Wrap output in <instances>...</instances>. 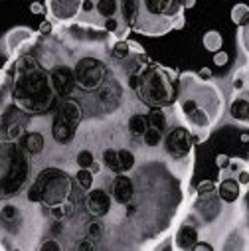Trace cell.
<instances>
[{"label": "cell", "instance_id": "6da1fadb", "mask_svg": "<svg viewBox=\"0 0 249 251\" xmlns=\"http://www.w3.org/2000/svg\"><path fill=\"white\" fill-rule=\"evenodd\" d=\"M55 91L51 87L50 70L40 59L26 51L18 57H10L0 72V119L8 105H14L26 115H44L51 109Z\"/></svg>", "mask_w": 249, "mask_h": 251}, {"label": "cell", "instance_id": "7a4b0ae2", "mask_svg": "<svg viewBox=\"0 0 249 251\" xmlns=\"http://www.w3.org/2000/svg\"><path fill=\"white\" fill-rule=\"evenodd\" d=\"M176 109L184 125L194 135V143L208 141L214 125L222 119L225 99L222 89L212 79H202L194 72L178 74Z\"/></svg>", "mask_w": 249, "mask_h": 251}, {"label": "cell", "instance_id": "3957f363", "mask_svg": "<svg viewBox=\"0 0 249 251\" xmlns=\"http://www.w3.org/2000/svg\"><path fill=\"white\" fill-rule=\"evenodd\" d=\"M137 14V0H81V8L75 24L79 28L103 32L117 40H127L133 32Z\"/></svg>", "mask_w": 249, "mask_h": 251}, {"label": "cell", "instance_id": "277c9868", "mask_svg": "<svg viewBox=\"0 0 249 251\" xmlns=\"http://www.w3.org/2000/svg\"><path fill=\"white\" fill-rule=\"evenodd\" d=\"M127 85L135 91L137 99L149 109H166L176 103L178 77L176 72L147 59L131 72Z\"/></svg>", "mask_w": 249, "mask_h": 251}, {"label": "cell", "instance_id": "5b68a950", "mask_svg": "<svg viewBox=\"0 0 249 251\" xmlns=\"http://www.w3.org/2000/svg\"><path fill=\"white\" fill-rule=\"evenodd\" d=\"M74 184L75 178L64 168L57 166L42 168L26 188V200L34 206H44L48 210L61 206L72 200Z\"/></svg>", "mask_w": 249, "mask_h": 251}, {"label": "cell", "instance_id": "8992f818", "mask_svg": "<svg viewBox=\"0 0 249 251\" xmlns=\"http://www.w3.org/2000/svg\"><path fill=\"white\" fill-rule=\"evenodd\" d=\"M30 156L18 141L0 139V204L16 198L30 180Z\"/></svg>", "mask_w": 249, "mask_h": 251}, {"label": "cell", "instance_id": "52a82bcc", "mask_svg": "<svg viewBox=\"0 0 249 251\" xmlns=\"http://www.w3.org/2000/svg\"><path fill=\"white\" fill-rule=\"evenodd\" d=\"M182 14V0H137L133 32L149 38H160L174 28L176 18Z\"/></svg>", "mask_w": 249, "mask_h": 251}, {"label": "cell", "instance_id": "ba28073f", "mask_svg": "<svg viewBox=\"0 0 249 251\" xmlns=\"http://www.w3.org/2000/svg\"><path fill=\"white\" fill-rule=\"evenodd\" d=\"M83 121V109L81 103L66 97L61 99V103L57 105V111L53 115L51 121V137L57 145H72L75 135H77V127Z\"/></svg>", "mask_w": 249, "mask_h": 251}, {"label": "cell", "instance_id": "9c48e42d", "mask_svg": "<svg viewBox=\"0 0 249 251\" xmlns=\"http://www.w3.org/2000/svg\"><path fill=\"white\" fill-rule=\"evenodd\" d=\"M74 77H75V87L81 91H97L109 77V68L103 59L99 57H81L74 68Z\"/></svg>", "mask_w": 249, "mask_h": 251}, {"label": "cell", "instance_id": "30bf717a", "mask_svg": "<svg viewBox=\"0 0 249 251\" xmlns=\"http://www.w3.org/2000/svg\"><path fill=\"white\" fill-rule=\"evenodd\" d=\"M194 135L190 133V129L186 125H178V127H168L164 139H162V147L166 156H170L176 162H186L194 158Z\"/></svg>", "mask_w": 249, "mask_h": 251}, {"label": "cell", "instance_id": "8fae6325", "mask_svg": "<svg viewBox=\"0 0 249 251\" xmlns=\"http://www.w3.org/2000/svg\"><path fill=\"white\" fill-rule=\"evenodd\" d=\"M229 117L249 127V79L245 77V74L239 70L233 75V93H231V101H229Z\"/></svg>", "mask_w": 249, "mask_h": 251}, {"label": "cell", "instance_id": "7c38bea8", "mask_svg": "<svg viewBox=\"0 0 249 251\" xmlns=\"http://www.w3.org/2000/svg\"><path fill=\"white\" fill-rule=\"evenodd\" d=\"M81 0H46V14L53 26H72L77 20Z\"/></svg>", "mask_w": 249, "mask_h": 251}, {"label": "cell", "instance_id": "4fadbf2b", "mask_svg": "<svg viewBox=\"0 0 249 251\" xmlns=\"http://www.w3.org/2000/svg\"><path fill=\"white\" fill-rule=\"evenodd\" d=\"M38 36H40V32L28 28V26H16V28L8 30L4 36V46H6L8 57H18V55L30 51V48L38 42Z\"/></svg>", "mask_w": 249, "mask_h": 251}, {"label": "cell", "instance_id": "5bb4252c", "mask_svg": "<svg viewBox=\"0 0 249 251\" xmlns=\"http://www.w3.org/2000/svg\"><path fill=\"white\" fill-rule=\"evenodd\" d=\"M137 194V184L133 180V176L129 172H121L115 174V178L111 180V198L115 204H119L121 208H127L133 198Z\"/></svg>", "mask_w": 249, "mask_h": 251}, {"label": "cell", "instance_id": "9a60e30c", "mask_svg": "<svg viewBox=\"0 0 249 251\" xmlns=\"http://www.w3.org/2000/svg\"><path fill=\"white\" fill-rule=\"evenodd\" d=\"M113 208V198L111 192L103 190V188H91L85 194V210L91 218H105L111 214Z\"/></svg>", "mask_w": 249, "mask_h": 251}, {"label": "cell", "instance_id": "2e32d148", "mask_svg": "<svg viewBox=\"0 0 249 251\" xmlns=\"http://www.w3.org/2000/svg\"><path fill=\"white\" fill-rule=\"evenodd\" d=\"M50 79H51V87L55 91V97L66 99L75 89L74 70L68 68V66H55V68H51L50 70Z\"/></svg>", "mask_w": 249, "mask_h": 251}, {"label": "cell", "instance_id": "e0dca14e", "mask_svg": "<svg viewBox=\"0 0 249 251\" xmlns=\"http://www.w3.org/2000/svg\"><path fill=\"white\" fill-rule=\"evenodd\" d=\"M198 239H202L200 227L196 226L194 220L186 218V220L178 226V229H176V233H174L172 247H176V249H180V251H192V247H194V243H196Z\"/></svg>", "mask_w": 249, "mask_h": 251}, {"label": "cell", "instance_id": "ac0fdd59", "mask_svg": "<svg viewBox=\"0 0 249 251\" xmlns=\"http://www.w3.org/2000/svg\"><path fill=\"white\" fill-rule=\"evenodd\" d=\"M216 194L220 196V200L224 204H237L241 194H243V186L237 182L235 176H227V178H222L218 182Z\"/></svg>", "mask_w": 249, "mask_h": 251}, {"label": "cell", "instance_id": "d6986e66", "mask_svg": "<svg viewBox=\"0 0 249 251\" xmlns=\"http://www.w3.org/2000/svg\"><path fill=\"white\" fill-rule=\"evenodd\" d=\"M22 149H24V152L28 154V156H38L42 151H44V147H46V141H44V135L42 133H38V131H30V133H24L22 135Z\"/></svg>", "mask_w": 249, "mask_h": 251}, {"label": "cell", "instance_id": "ffe728a7", "mask_svg": "<svg viewBox=\"0 0 249 251\" xmlns=\"http://www.w3.org/2000/svg\"><path fill=\"white\" fill-rule=\"evenodd\" d=\"M147 129H149V119H147V115L135 113V115L129 117V121H127V131H129V135H131L133 139L141 141L143 135L147 133Z\"/></svg>", "mask_w": 249, "mask_h": 251}, {"label": "cell", "instance_id": "44dd1931", "mask_svg": "<svg viewBox=\"0 0 249 251\" xmlns=\"http://www.w3.org/2000/svg\"><path fill=\"white\" fill-rule=\"evenodd\" d=\"M85 237L93 243H99L105 237V224L101 222V218H93L87 226H85Z\"/></svg>", "mask_w": 249, "mask_h": 251}, {"label": "cell", "instance_id": "7402d4cb", "mask_svg": "<svg viewBox=\"0 0 249 251\" xmlns=\"http://www.w3.org/2000/svg\"><path fill=\"white\" fill-rule=\"evenodd\" d=\"M147 119H149L150 127H156V129L162 131V133L168 131V117H166L164 109H149Z\"/></svg>", "mask_w": 249, "mask_h": 251}, {"label": "cell", "instance_id": "603a6c76", "mask_svg": "<svg viewBox=\"0 0 249 251\" xmlns=\"http://www.w3.org/2000/svg\"><path fill=\"white\" fill-rule=\"evenodd\" d=\"M117 156H119V170L121 172H131L137 166V156L131 149H117Z\"/></svg>", "mask_w": 249, "mask_h": 251}, {"label": "cell", "instance_id": "cb8c5ba5", "mask_svg": "<svg viewBox=\"0 0 249 251\" xmlns=\"http://www.w3.org/2000/svg\"><path fill=\"white\" fill-rule=\"evenodd\" d=\"M204 48L208 50V51H212V53H216V51H220L222 50V46H224V38H222V34L218 32V30H208L206 34H204Z\"/></svg>", "mask_w": 249, "mask_h": 251}, {"label": "cell", "instance_id": "d4e9b609", "mask_svg": "<svg viewBox=\"0 0 249 251\" xmlns=\"http://www.w3.org/2000/svg\"><path fill=\"white\" fill-rule=\"evenodd\" d=\"M101 162H103V166L109 170V172H113V174H121V170H119V156H117V149H105L103 151V154H101Z\"/></svg>", "mask_w": 249, "mask_h": 251}, {"label": "cell", "instance_id": "484cf974", "mask_svg": "<svg viewBox=\"0 0 249 251\" xmlns=\"http://www.w3.org/2000/svg\"><path fill=\"white\" fill-rule=\"evenodd\" d=\"M164 135H166V133H162V131H158L156 127H150V125H149V129H147V133L143 135V139H141V141H143V145H145V147L154 149V147L162 145Z\"/></svg>", "mask_w": 249, "mask_h": 251}, {"label": "cell", "instance_id": "4316f807", "mask_svg": "<svg viewBox=\"0 0 249 251\" xmlns=\"http://www.w3.org/2000/svg\"><path fill=\"white\" fill-rule=\"evenodd\" d=\"M75 184L81 188L83 192H87V190H91L93 188V172L91 170H87V168H77V172H75Z\"/></svg>", "mask_w": 249, "mask_h": 251}, {"label": "cell", "instance_id": "83f0119b", "mask_svg": "<svg viewBox=\"0 0 249 251\" xmlns=\"http://www.w3.org/2000/svg\"><path fill=\"white\" fill-rule=\"evenodd\" d=\"M229 18H231V22H233L235 26L245 24V22H247V18H249V6H247V4H243V2L235 4V6L231 8V12H229Z\"/></svg>", "mask_w": 249, "mask_h": 251}, {"label": "cell", "instance_id": "f1b7e54d", "mask_svg": "<svg viewBox=\"0 0 249 251\" xmlns=\"http://www.w3.org/2000/svg\"><path fill=\"white\" fill-rule=\"evenodd\" d=\"M72 214H74V202H72V200H70V202H66V204H61V206L50 208V216H51L53 220H57V222L68 220Z\"/></svg>", "mask_w": 249, "mask_h": 251}, {"label": "cell", "instance_id": "f546056e", "mask_svg": "<svg viewBox=\"0 0 249 251\" xmlns=\"http://www.w3.org/2000/svg\"><path fill=\"white\" fill-rule=\"evenodd\" d=\"M97 158H95V154L91 152V151H87V149H83V151H79L77 152V156H75V164H77V168H91V164L95 162Z\"/></svg>", "mask_w": 249, "mask_h": 251}, {"label": "cell", "instance_id": "4dcf8cb0", "mask_svg": "<svg viewBox=\"0 0 249 251\" xmlns=\"http://www.w3.org/2000/svg\"><path fill=\"white\" fill-rule=\"evenodd\" d=\"M237 42H239V46H241V50L249 55V18H247V22L245 24H241L239 26V32H237Z\"/></svg>", "mask_w": 249, "mask_h": 251}, {"label": "cell", "instance_id": "1f68e13d", "mask_svg": "<svg viewBox=\"0 0 249 251\" xmlns=\"http://www.w3.org/2000/svg\"><path fill=\"white\" fill-rule=\"evenodd\" d=\"M22 135H24V127H22L20 123H12V125H8V127H6V139L20 141Z\"/></svg>", "mask_w": 249, "mask_h": 251}, {"label": "cell", "instance_id": "d6a6232c", "mask_svg": "<svg viewBox=\"0 0 249 251\" xmlns=\"http://www.w3.org/2000/svg\"><path fill=\"white\" fill-rule=\"evenodd\" d=\"M216 188H218V184H216V182H212V180H204V182H200V184H198L196 194H198V196L214 194V192H216Z\"/></svg>", "mask_w": 249, "mask_h": 251}, {"label": "cell", "instance_id": "836d02e7", "mask_svg": "<svg viewBox=\"0 0 249 251\" xmlns=\"http://www.w3.org/2000/svg\"><path fill=\"white\" fill-rule=\"evenodd\" d=\"M227 61H229V55H227V51H224V50H220V51H216L214 53V64L216 66H225L227 64Z\"/></svg>", "mask_w": 249, "mask_h": 251}, {"label": "cell", "instance_id": "e575fe53", "mask_svg": "<svg viewBox=\"0 0 249 251\" xmlns=\"http://www.w3.org/2000/svg\"><path fill=\"white\" fill-rule=\"evenodd\" d=\"M235 178H237V182H239L243 188H247V186H249V166L243 168V170H239V172L235 174Z\"/></svg>", "mask_w": 249, "mask_h": 251}, {"label": "cell", "instance_id": "d590c367", "mask_svg": "<svg viewBox=\"0 0 249 251\" xmlns=\"http://www.w3.org/2000/svg\"><path fill=\"white\" fill-rule=\"evenodd\" d=\"M38 249H53V251H61V245H59L57 241H53V239H46V241L40 243Z\"/></svg>", "mask_w": 249, "mask_h": 251}, {"label": "cell", "instance_id": "8d00e7d4", "mask_svg": "<svg viewBox=\"0 0 249 251\" xmlns=\"http://www.w3.org/2000/svg\"><path fill=\"white\" fill-rule=\"evenodd\" d=\"M38 32H40V36H50V34L53 32V24H51L50 20H44V22L40 24V30H38Z\"/></svg>", "mask_w": 249, "mask_h": 251}, {"label": "cell", "instance_id": "74e56055", "mask_svg": "<svg viewBox=\"0 0 249 251\" xmlns=\"http://www.w3.org/2000/svg\"><path fill=\"white\" fill-rule=\"evenodd\" d=\"M202 249H208V251H214L216 247H214L212 243H208V241H204V239H198V241L194 243V247H192V251H202Z\"/></svg>", "mask_w": 249, "mask_h": 251}, {"label": "cell", "instance_id": "f35d334b", "mask_svg": "<svg viewBox=\"0 0 249 251\" xmlns=\"http://www.w3.org/2000/svg\"><path fill=\"white\" fill-rule=\"evenodd\" d=\"M30 12L32 14H46V4H42L40 0H34L30 4Z\"/></svg>", "mask_w": 249, "mask_h": 251}, {"label": "cell", "instance_id": "ab89813d", "mask_svg": "<svg viewBox=\"0 0 249 251\" xmlns=\"http://www.w3.org/2000/svg\"><path fill=\"white\" fill-rule=\"evenodd\" d=\"M227 162H229V156H227V154H224V152H222V154H218V156H216V166H218V168H225V166H227Z\"/></svg>", "mask_w": 249, "mask_h": 251}, {"label": "cell", "instance_id": "60d3db41", "mask_svg": "<svg viewBox=\"0 0 249 251\" xmlns=\"http://www.w3.org/2000/svg\"><path fill=\"white\" fill-rule=\"evenodd\" d=\"M75 247H77V249H93V247H95V243H93V241H89V239L85 237V239H83V241H79Z\"/></svg>", "mask_w": 249, "mask_h": 251}, {"label": "cell", "instance_id": "b9f144b4", "mask_svg": "<svg viewBox=\"0 0 249 251\" xmlns=\"http://www.w3.org/2000/svg\"><path fill=\"white\" fill-rule=\"evenodd\" d=\"M184 26H186V18H184V14H182V16H178V18H176V22H174V28H172V30H182Z\"/></svg>", "mask_w": 249, "mask_h": 251}, {"label": "cell", "instance_id": "7bdbcfd3", "mask_svg": "<svg viewBox=\"0 0 249 251\" xmlns=\"http://www.w3.org/2000/svg\"><path fill=\"white\" fill-rule=\"evenodd\" d=\"M198 75H200L202 79H212V70L204 68V70H200V72H198Z\"/></svg>", "mask_w": 249, "mask_h": 251}, {"label": "cell", "instance_id": "ee69618b", "mask_svg": "<svg viewBox=\"0 0 249 251\" xmlns=\"http://www.w3.org/2000/svg\"><path fill=\"white\" fill-rule=\"evenodd\" d=\"M182 4H184V10H186V8L190 10V8L196 6V0H182Z\"/></svg>", "mask_w": 249, "mask_h": 251}, {"label": "cell", "instance_id": "f6af8a7d", "mask_svg": "<svg viewBox=\"0 0 249 251\" xmlns=\"http://www.w3.org/2000/svg\"><path fill=\"white\" fill-rule=\"evenodd\" d=\"M241 72H243V74H245V77H247V79H249V64H247V66H245V68H243V70H241Z\"/></svg>", "mask_w": 249, "mask_h": 251}, {"label": "cell", "instance_id": "bcb514c9", "mask_svg": "<svg viewBox=\"0 0 249 251\" xmlns=\"http://www.w3.org/2000/svg\"><path fill=\"white\" fill-rule=\"evenodd\" d=\"M0 249H2V247H0Z\"/></svg>", "mask_w": 249, "mask_h": 251}]
</instances>
